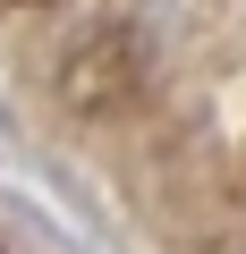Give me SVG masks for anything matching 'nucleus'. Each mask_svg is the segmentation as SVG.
Instances as JSON below:
<instances>
[{"mask_svg": "<svg viewBox=\"0 0 246 254\" xmlns=\"http://www.w3.org/2000/svg\"><path fill=\"white\" fill-rule=\"evenodd\" d=\"M9 9H51V0H9Z\"/></svg>", "mask_w": 246, "mask_h": 254, "instance_id": "f03ea898", "label": "nucleus"}, {"mask_svg": "<svg viewBox=\"0 0 246 254\" xmlns=\"http://www.w3.org/2000/svg\"><path fill=\"white\" fill-rule=\"evenodd\" d=\"M136 85H145V34H128V26L77 34V43L60 51V68H51V102H60L68 119H110V110H128Z\"/></svg>", "mask_w": 246, "mask_h": 254, "instance_id": "f257e3e1", "label": "nucleus"}]
</instances>
